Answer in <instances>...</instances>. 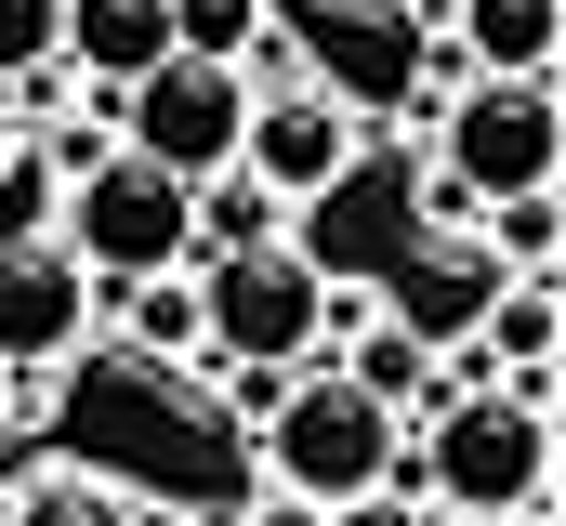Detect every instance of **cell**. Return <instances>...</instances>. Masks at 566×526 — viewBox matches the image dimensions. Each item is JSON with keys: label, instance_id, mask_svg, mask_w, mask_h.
<instances>
[{"label": "cell", "instance_id": "6da1fadb", "mask_svg": "<svg viewBox=\"0 0 566 526\" xmlns=\"http://www.w3.org/2000/svg\"><path fill=\"white\" fill-rule=\"evenodd\" d=\"M396 487L422 514H541L554 501V394H514V382H461L422 421V461H396Z\"/></svg>", "mask_w": 566, "mask_h": 526}, {"label": "cell", "instance_id": "7a4b0ae2", "mask_svg": "<svg viewBox=\"0 0 566 526\" xmlns=\"http://www.w3.org/2000/svg\"><path fill=\"white\" fill-rule=\"evenodd\" d=\"M251 434H264V474H277V501H303V514H329V501H369V487H396V461H409V421H382V408L343 382V369H290L277 408H264Z\"/></svg>", "mask_w": 566, "mask_h": 526}, {"label": "cell", "instance_id": "3957f363", "mask_svg": "<svg viewBox=\"0 0 566 526\" xmlns=\"http://www.w3.org/2000/svg\"><path fill=\"white\" fill-rule=\"evenodd\" d=\"M53 251L80 263L93 290H145V276H185V185L171 171H145L133 145H106L66 198H53Z\"/></svg>", "mask_w": 566, "mask_h": 526}, {"label": "cell", "instance_id": "277c9868", "mask_svg": "<svg viewBox=\"0 0 566 526\" xmlns=\"http://www.w3.org/2000/svg\"><path fill=\"white\" fill-rule=\"evenodd\" d=\"M448 198H554V171H566V106H554V80H461L448 106Z\"/></svg>", "mask_w": 566, "mask_h": 526}, {"label": "cell", "instance_id": "5b68a950", "mask_svg": "<svg viewBox=\"0 0 566 526\" xmlns=\"http://www.w3.org/2000/svg\"><path fill=\"white\" fill-rule=\"evenodd\" d=\"M316 316H329V276L290 251V238H277V251L198 263V343H211L224 369H303Z\"/></svg>", "mask_w": 566, "mask_h": 526}, {"label": "cell", "instance_id": "8992f818", "mask_svg": "<svg viewBox=\"0 0 566 526\" xmlns=\"http://www.w3.org/2000/svg\"><path fill=\"white\" fill-rule=\"evenodd\" d=\"M238 132H251V80H238V66H198V53L145 66L133 93H119V145H133L145 171H171L185 198H198L211 171H238Z\"/></svg>", "mask_w": 566, "mask_h": 526}, {"label": "cell", "instance_id": "52a82bcc", "mask_svg": "<svg viewBox=\"0 0 566 526\" xmlns=\"http://www.w3.org/2000/svg\"><path fill=\"white\" fill-rule=\"evenodd\" d=\"M238 171L277 198V211H316L343 171H356V106L329 80H290V93H251V132H238Z\"/></svg>", "mask_w": 566, "mask_h": 526}, {"label": "cell", "instance_id": "ba28073f", "mask_svg": "<svg viewBox=\"0 0 566 526\" xmlns=\"http://www.w3.org/2000/svg\"><path fill=\"white\" fill-rule=\"evenodd\" d=\"M80 343H93V276L53 251V238L0 251V369L27 382V369H53V356H80Z\"/></svg>", "mask_w": 566, "mask_h": 526}, {"label": "cell", "instance_id": "9c48e42d", "mask_svg": "<svg viewBox=\"0 0 566 526\" xmlns=\"http://www.w3.org/2000/svg\"><path fill=\"white\" fill-rule=\"evenodd\" d=\"M53 53H66V80H93V93H133L145 66H171V0H66Z\"/></svg>", "mask_w": 566, "mask_h": 526}, {"label": "cell", "instance_id": "30bf717a", "mask_svg": "<svg viewBox=\"0 0 566 526\" xmlns=\"http://www.w3.org/2000/svg\"><path fill=\"white\" fill-rule=\"evenodd\" d=\"M461 13V80H554L566 53V0H448Z\"/></svg>", "mask_w": 566, "mask_h": 526}, {"label": "cell", "instance_id": "8fae6325", "mask_svg": "<svg viewBox=\"0 0 566 526\" xmlns=\"http://www.w3.org/2000/svg\"><path fill=\"white\" fill-rule=\"evenodd\" d=\"M554 329H566L554 276H501V290L474 303V343H488V369L514 394H554Z\"/></svg>", "mask_w": 566, "mask_h": 526}, {"label": "cell", "instance_id": "7c38bea8", "mask_svg": "<svg viewBox=\"0 0 566 526\" xmlns=\"http://www.w3.org/2000/svg\"><path fill=\"white\" fill-rule=\"evenodd\" d=\"M93 316H119V329H133V356H158V369H198V356H211V343H198V276L93 290Z\"/></svg>", "mask_w": 566, "mask_h": 526}, {"label": "cell", "instance_id": "4fadbf2b", "mask_svg": "<svg viewBox=\"0 0 566 526\" xmlns=\"http://www.w3.org/2000/svg\"><path fill=\"white\" fill-rule=\"evenodd\" d=\"M0 526H133V487H106V474H27V487H0Z\"/></svg>", "mask_w": 566, "mask_h": 526}, {"label": "cell", "instance_id": "5bb4252c", "mask_svg": "<svg viewBox=\"0 0 566 526\" xmlns=\"http://www.w3.org/2000/svg\"><path fill=\"white\" fill-rule=\"evenodd\" d=\"M474 238H488V276H554V198H488Z\"/></svg>", "mask_w": 566, "mask_h": 526}, {"label": "cell", "instance_id": "9a60e30c", "mask_svg": "<svg viewBox=\"0 0 566 526\" xmlns=\"http://www.w3.org/2000/svg\"><path fill=\"white\" fill-rule=\"evenodd\" d=\"M264 40V0H171V53H198V66H238Z\"/></svg>", "mask_w": 566, "mask_h": 526}, {"label": "cell", "instance_id": "2e32d148", "mask_svg": "<svg viewBox=\"0 0 566 526\" xmlns=\"http://www.w3.org/2000/svg\"><path fill=\"white\" fill-rule=\"evenodd\" d=\"M53 198H66V185H53V158H40V145H13V158H0V251L53 238Z\"/></svg>", "mask_w": 566, "mask_h": 526}, {"label": "cell", "instance_id": "e0dca14e", "mask_svg": "<svg viewBox=\"0 0 566 526\" xmlns=\"http://www.w3.org/2000/svg\"><path fill=\"white\" fill-rule=\"evenodd\" d=\"M53 27H66V0H0V93L27 66H53Z\"/></svg>", "mask_w": 566, "mask_h": 526}, {"label": "cell", "instance_id": "ac0fdd59", "mask_svg": "<svg viewBox=\"0 0 566 526\" xmlns=\"http://www.w3.org/2000/svg\"><path fill=\"white\" fill-rule=\"evenodd\" d=\"M316 526H422V501H409V487H369V501H329Z\"/></svg>", "mask_w": 566, "mask_h": 526}, {"label": "cell", "instance_id": "d6986e66", "mask_svg": "<svg viewBox=\"0 0 566 526\" xmlns=\"http://www.w3.org/2000/svg\"><path fill=\"white\" fill-rule=\"evenodd\" d=\"M238 526H316V514H303V501H277V487H264V501H251V514H238Z\"/></svg>", "mask_w": 566, "mask_h": 526}, {"label": "cell", "instance_id": "ffe728a7", "mask_svg": "<svg viewBox=\"0 0 566 526\" xmlns=\"http://www.w3.org/2000/svg\"><path fill=\"white\" fill-rule=\"evenodd\" d=\"M501 526H554V501H541V514H501Z\"/></svg>", "mask_w": 566, "mask_h": 526}, {"label": "cell", "instance_id": "44dd1931", "mask_svg": "<svg viewBox=\"0 0 566 526\" xmlns=\"http://www.w3.org/2000/svg\"><path fill=\"white\" fill-rule=\"evenodd\" d=\"M422 526H488V514H422Z\"/></svg>", "mask_w": 566, "mask_h": 526}, {"label": "cell", "instance_id": "7402d4cb", "mask_svg": "<svg viewBox=\"0 0 566 526\" xmlns=\"http://www.w3.org/2000/svg\"><path fill=\"white\" fill-rule=\"evenodd\" d=\"M13 145H27V132H13V119H0V158H13Z\"/></svg>", "mask_w": 566, "mask_h": 526}, {"label": "cell", "instance_id": "603a6c76", "mask_svg": "<svg viewBox=\"0 0 566 526\" xmlns=\"http://www.w3.org/2000/svg\"><path fill=\"white\" fill-rule=\"evenodd\" d=\"M0 394H13V369H0Z\"/></svg>", "mask_w": 566, "mask_h": 526}]
</instances>
